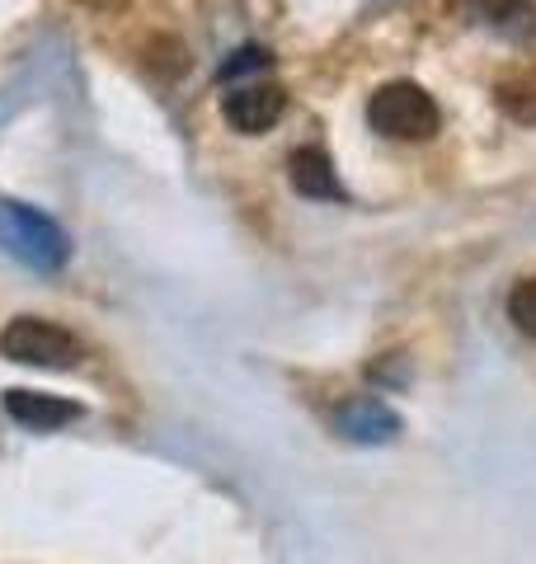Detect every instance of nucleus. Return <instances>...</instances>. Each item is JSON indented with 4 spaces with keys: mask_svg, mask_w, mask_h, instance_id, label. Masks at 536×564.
Returning <instances> with one entry per match:
<instances>
[{
    "mask_svg": "<svg viewBox=\"0 0 536 564\" xmlns=\"http://www.w3.org/2000/svg\"><path fill=\"white\" fill-rule=\"evenodd\" d=\"M367 122L382 137H400V141H428L442 128V113L433 95L415 80H390L377 95L367 99Z\"/></svg>",
    "mask_w": 536,
    "mask_h": 564,
    "instance_id": "2",
    "label": "nucleus"
},
{
    "mask_svg": "<svg viewBox=\"0 0 536 564\" xmlns=\"http://www.w3.org/2000/svg\"><path fill=\"white\" fill-rule=\"evenodd\" d=\"M0 358L24 362V367H47V372H71L85 358V348L71 329L20 315V321H10L0 329Z\"/></svg>",
    "mask_w": 536,
    "mask_h": 564,
    "instance_id": "3",
    "label": "nucleus"
},
{
    "mask_svg": "<svg viewBox=\"0 0 536 564\" xmlns=\"http://www.w3.org/2000/svg\"><path fill=\"white\" fill-rule=\"evenodd\" d=\"M288 180L301 198H315V203H339L344 188H339V174L330 165V155L320 147H297L288 155Z\"/></svg>",
    "mask_w": 536,
    "mask_h": 564,
    "instance_id": "6",
    "label": "nucleus"
},
{
    "mask_svg": "<svg viewBox=\"0 0 536 564\" xmlns=\"http://www.w3.org/2000/svg\"><path fill=\"white\" fill-rule=\"evenodd\" d=\"M467 10L480 14V20H490V24H504V20H517V14L527 10V0H467Z\"/></svg>",
    "mask_w": 536,
    "mask_h": 564,
    "instance_id": "11",
    "label": "nucleus"
},
{
    "mask_svg": "<svg viewBox=\"0 0 536 564\" xmlns=\"http://www.w3.org/2000/svg\"><path fill=\"white\" fill-rule=\"evenodd\" d=\"M508 321H513V329H523L527 339H536V278H523L508 292Z\"/></svg>",
    "mask_w": 536,
    "mask_h": 564,
    "instance_id": "9",
    "label": "nucleus"
},
{
    "mask_svg": "<svg viewBox=\"0 0 536 564\" xmlns=\"http://www.w3.org/2000/svg\"><path fill=\"white\" fill-rule=\"evenodd\" d=\"M0 250L10 259L29 263V269H62L71 245H66V231L52 217H43L39 207L29 203H0Z\"/></svg>",
    "mask_w": 536,
    "mask_h": 564,
    "instance_id": "1",
    "label": "nucleus"
},
{
    "mask_svg": "<svg viewBox=\"0 0 536 564\" xmlns=\"http://www.w3.org/2000/svg\"><path fill=\"white\" fill-rule=\"evenodd\" d=\"M334 429L344 433L349 443H390V437L400 433V419L390 414L382 400H372V395H353L349 404H339Z\"/></svg>",
    "mask_w": 536,
    "mask_h": 564,
    "instance_id": "5",
    "label": "nucleus"
},
{
    "mask_svg": "<svg viewBox=\"0 0 536 564\" xmlns=\"http://www.w3.org/2000/svg\"><path fill=\"white\" fill-rule=\"evenodd\" d=\"M264 66H268V47H236L231 62L222 66V80H240L249 70H264Z\"/></svg>",
    "mask_w": 536,
    "mask_h": 564,
    "instance_id": "10",
    "label": "nucleus"
},
{
    "mask_svg": "<svg viewBox=\"0 0 536 564\" xmlns=\"http://www.w3.org/2000/svg\"><path fill=\"white\" fill-rule=\"evenodd\" d=\"M499 109H504L513 122H536V62L523 66V70H513L508 80H499Z\"/></svg>",
    "mask_w": 536,
    "mask_h": 564,
    "instance_id": "8",
    "label": "nucleus"
},
{
    "mask_svg": "<svg viewBox=\"0 0 536 564\" xmlns=\"http://www.w3.org/2000/svg\"><path fill=\"white\" fill-rule=\"evenodd\" d=\"M282 109H288V95H282L278 85H236V90L222 99V118L236 132H249V137L274 128L282 118Z\"/></svg>",
    "mask_w": 536,
    "mask_h": 564,
    "instance_id": "4",
    "label": "nucleus"
},
{
    "mask_svg": "<svg viewBox=\"0 0 536 564\" xmlns=\"http://www.w3.org/2000/svg\"><path fill=\"white\" fill-rule=\"evenodd\" d=\"M6 414L24 429H62V423H76L81 419V404L57 400V395H43V391H6Z\"/></svg>",
    "mask_w": 536,
    "mask_h": 564,
    "instance_id": "7",
    "label": "nucleus"
}]
</instances>
